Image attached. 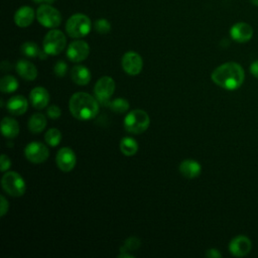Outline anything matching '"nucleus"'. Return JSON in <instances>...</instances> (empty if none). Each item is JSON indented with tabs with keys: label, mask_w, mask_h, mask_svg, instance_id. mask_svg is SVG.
Instances as JSON below:
<instances>
[{
	"label": "nucleus",
	"mask_w": 258,
	"mask_h": 258,
	"mask_svg": "<svg viewBox=\"0 0 258 258\" xmlns=\"http://www.w3.org/2000/svg\"><path fill=\"white\" fill-rule=\"evenodd\" d=\"M211 78L217 86L232 91L238 89L243 84L245 73L239 63L228 61L216 68Z\"/></svg>",
	"instance_id": "nucleus-1"
},
{
	"label": "nucleus",
	"mask_w": 258,
	"mask_h": 258,
	"mask_svg": "<svg viewBox=\"0 0 258 258\" xmlns=\"http://www.w3.org/2000/svg\"><path fill=\"white\" fill-rule=\"evenodd\" d=\"M99 105L96 98L85 92L75 93L69 102L71 114L81 121L95 118L99 112Z\"/></svg>",
	"instance_id": "nucleus-2"
},
{
	"label": "nucleus",
	"mask_w": 258,
	"mask_h": 258,
	"mask_svg": "<svg viewBox=\"0 0 258 258\" xmlns=\"http://www.w3.org/2000/svg\"><path fill=\"white\" fill-rule=\"evenodd\" d=\"M150 124L148 114L140 109L130 111L124 118V128L131 134H141L145 132Z\"/></svg>",
	"instance_id": "nucleus-3"
},
{
	"label": "nucleus",
	"mask_w": 258,
	"mask_h": 258,
	"mask_svg": "<svg viewBox=\"0 0 258 258\" xmlns=\"http://www.w3.org/2000/svg\"><path fill=\"white\" fill-rule=\"evenodd\" d=\"M91 28V19L83 13L73 14L66 23V31L68 35L73 38H81L88 35Z\"/></svg>",
	"instance_id": "nucleus-4"
},
{
	"label": "nucleus",
	"mask_w": 258,
	"mask_h": 258,
	"mask_svg": "<svg viewBox=\"0 0 258 258\" xmlns=\"http://www.w3.org/2000/svg\"><path fill=\"white\" fill-rule=\"evenodd\" d=\"M67 38L62 31L52 28L43 38V50L49 55L59 54L66 47Z\"/></svg>",
	"instance_id": "nucleus-5"
},
{
	"label": "nucleus",
	"mask_w": 258,
	"mask_h": 258,
	"mask_svg": "<svg viewBox=\"0 0 258 258\" xmlns=\"http://www.w3.org/2000/svg\"><path fill=\"white\" fill-rule=\"evenodd\" d=\"M36 19L44 27L56 28L61 23L59 11L50 4H41L36 10Z\"/></svg>",
	"instance_id": "nucleus-6"
},
{
	"label": "nucleus",
	"mask_w": 258,
	"mask_h": 258,
	"mask_svg": "<svg viewBox=\"0 0 258 258\" xmlns=\"http://www.w3.org/2000/svg\"><path fill=\"white\" fill-rule=\"evenodd\" d=\"M3 189L11 197H21L25 192V181L15 171H7L1 179Z\"/></svg>",
	"instance_id": "nucleus-7"
},
{
	"label": "nucleus",
	"mask_w": 258,
	"mask_h": 258,
	"mask_svg": "<svg viewBox=\"0 0 258 258\" xmlns=\"http://www.w3.org/2000/svg\"><path fill=\"white\" fill-rule=\"evenodd\" d=\"M115 82L111 77L105 76L98 80L94 87V94L99 104L105 107L110 105V97L114 94Z\"/></svg>",
	"instance_id": "nucleus-8"
},
{
	"label": "nucleus",
	"mask_w": 258,
	"mask_h": 258,
	"mask_svg": "<svg viewBox=\"0 0 258 258\" xmlns=\"http://www.w3.org/2000/svg\"><path fill=\"white\" fill-rule=\"evenodd\" d=\"M24 155L32 163H42L48 158L49 151L43 143L32 141L25 146Z\"/></svg>",
	"instance_id": "nucleus-9"
},
{
	"label": "nucleus",
	"mask_w": 258,
	"mask_h": 258,
	"mask_svg": "<svg viewBox=\"0 0 258 258\" xmlns=\"http://www.w3.org/2000/svg\"><path fill=\"white\" fill-rule=\"evenodd\" d=\"M121 64L127 75L137 76L142 71L143 60L139 53L135 51H127L122 57Z\"/></svg>",
	"instance_id": "nucleus-10"
},
{
	"label": "nucleus",
	"mask_w": 258,
	"mask_h": 258,
	"mask_svg": "<svg viewBox=\"0 0 258 258\" xmlns=\"http://www.w3.org/2000/svg\"><path fill=\"white\" fill-rule=\"evenodd\" d=\"M90 53V46L85 40L72 41L67 49V56L73 62L85 60Z\"/></svg>",
	"instance_id": "nucleus-11"
},
{
	"label": "nucleus",
	"mask_w": 258,
	"mask_h": 258,
	"mask_svg": "<svg viewBox=\"0 0 258 258\" xmlns=\"http://www.w3.org/2000/svg\"><path fill=\"white\" fill-rule=\"evenodd\" d=\"M55 162L61 171L69 172L73 170L77 162V157L74 150L69 147L60 148L56 153Z\"/></svg>",
	"instance_id": "nucleus-12"
},
{
	"label": "nucleus",
	"mask_w": 258,
	"mask_h": 258,
	"mask_svg": "<svg viewBox=\"0 0 258 258\" xmlns=\"http://www.w3.org/2000/svg\"><path fill=\"white\" fill-rule=\"evenodd\" d=\"M252 247L250 239L246 236L240 235L231 240L229 244V251L236 257H243L247 255Z\"/></svg>",
	"instance_id": "nucleus-13"
},
{
	"label": "nucleus",
	"mask_w": 258,
	"mask_h": 258,
	"mask_svg": "<svg viewBox=\"0 0 258 258\" xmlns=\"http://www.w3.org/2000/svg\"><path fill=\"white\" fill-rule=\"evenodd\" d=\"M230 35L237 42H247L253 36V28L248 23L238 22L231 27Z\"/></svg>",
	"instance_id": "nucleus-14"
},
{
	"label": "nucleus",
	"mask_w": 258,
	"mask_h": 258,
	"mask_svg": "<svg viewBox=\"0 0 258 258\" xmlns=\"http://www.w3.org/2000/svg\"><path fill=\"white\" fill-rule=\"evenodd\" d=\"M29 100L35 109H43L49 102V94L45 88L35 87L29 94Z\"/></svg>",
	"instance_id": "nucleus-15"
},
{
	"label": "nucleus",
	"mask_w": 258,
	"mask_h": 258,
	"mask_svg": "<svg viewBox=\"0 0 258 258\" xmlns=\"http://www.w3.org/2000/svg\"><path fill=\"white\" fill-rule=\"evenodd\" d=\"M34 16H36V15H35L32 7L22 6L15 12L14 22L19 27H27L33 22Z\"/></svg>",
	"instance_id": "nucleus-16"
},
{
	"label": "nucleus",
	"mask_w": 258,
	"mask_h": 258,
	"mask_svg": "<svg viewBox=\"0 0 258 258\" xmlns=\"http://www.w3.org/2000/svg\"><path fill=\"white\" fill-rule=\"evenodd\" d=\"M17 74L26 81H33L37 77L36 67L26 59H19L15 66Z\"/></svg>",
	"instance_id": "nucleus-17"
},
{
	"label": "nucleus",
	"mask_w": 258,
	"mask_h": 258,
	"mask_svg": "<svg viewBox=\"0 0 258 258\" xmlns=\"http://www.w3.org/2000/svg\"><path fill=\"white\" fill-rule=\"evenodd\" d=\"M6 108L8 110V112L12 115H22L27 111L28 108V102L27 100L21 96V95H17V96H13L11 97L6 104Z\"/></svg>",
	"instance_id": "nucleus-18"
},
{
	"label": "nucleus",
	"mask_w": 258,
	"mask_h": 258,
	"mask_svg": "<svg viewBox=\"0 0 258 258\" xmlns=\"http://www.w3.org/2000/svg\"><path fill=\"white\" fill-rule=\"evenodd\" d=\"M202 171L201 164L194 159H184L179 164V172L186 178H196Z\"/></svg>",
	"instance_id": "nucleus-19"
},
{
	"label": "nucleus",
	"mask_w": 258,
	"mask_h": 258,
	"mask_svg": "<svg viewBox=\"0 0 258 258\" xmlns=\"http://www.w3.org/2000/svg\"><path fill=\"white\" fill-rule=\"evenodd\" d=\"M71 78L77 85L86 86L91 81V72L85 66L77 64L71 71Z\"/></svg>",
	"instance_id": "nucleus-20"
},
{
	"label": "nucleus",
	"mask_w": 258,
	"mask_h": 258,
	"mask_svg": "<svg viewBox=\"0 0 258 258\" xmlns=\"http://www.w3.org/2000/svg\"><path fill=\"white\" fill-rule=\"evenodd\" d=\"M1 131L6 138L13 139L19 133V124L13 118L4 117L1 121Z\"/></svg>",
	"instance_id": "nucleus-21"
},
{
	"label": "nucleus",
	"mask_w": 258,
	"mask_h": 258,
	"mask_svg": "<svg viewBox=\"0 0 258 258\" xmlns=\"http://www.w3.org/2000/svg\"><path fill=\"white\" fill-rule=\"evenodd\" d=\"M28 129L31 133L38 134L43 131V129L46 126V118L41 113H35L30 116L28 123H27Z\"/></svg>",
	"instance_id": "nucleus-22"
},
{
	"label": "nucleus",
	"mask_w": 258,
	"mask_h": 258,
	"mask_svg": "<svg viewBox=\"0 0 258 258\" xmlns=\"http://www.w3.org/2000/svg\"><path fill=\"white\" fill-rule=\"evenodd\" d=\"M121 152L126 156H132L138 151V143L132 137H123L119 144Z\"/></svg>",
	"instance_id": "nucleus-23"
},
{
	"label": "nucleus",
	"mask_w": 258,
	"mask_h": 258,
	"mask_svg": "<svg viewBox=\"0 0 258 258\" xmlns=\"http://www.w3.org/2000/svg\"><path fill=\"white\" fill-rule=\"evenodd\" d=\"M18 81L10 75L4 76L0 81V90L2 93H13L18 89Z\"/></svg>",
	"instance_id": "nucleus-24"
},
{
	"label": "nucleus",
	"mask_w": 258,
	"mask_h": 258,
	"mask_svg": "<svg viewBox=\"0 0 258 258\" xmlns=\"http://www.w3.org/2000/svg\"><path fill=\"white\" fill-rule=\"evenodd\" d=\"M20 49H21L22 54L26 55L27 57H36V56L39 57V55L42 51L39 49L38 45L33 41H26V42L22 43Z\"/></svg>",
	"instance_id": "nucleus-25"
},
{
	"label": "nucleus",
	"mask_w": 258,
	"mask_h": 258,
	"mask_svg": "<svg viewBox=\"0 0 258 258\" xmlns=\"http://www.w3.org/2000/svg\"><path fill=\"white\" fill-rule=\"evenodd\" d=\"M44 140L46 144H48L51 147H55L59 144L61 140V133L56 128H50L46 131L44 135Z\"/></svg>",
	"instance_id": "nucleus-26"
},
{
	"label": "nucleus",
	"mask_w": 258,
	"mask_h": 258,
	"mask_svg": "<svg viewBox=\"0 0 258 258\" xmlns=\"http://www.w3.org/2000/svg\"><path fill=\"white\" fill-rule=\"evenodd\" d=\"M129 106L130 105L127 100H125L123 98H117L110 102V105L108 108H110L112 111H114L116 113L122 114V113H125L128 111Z\"/></svg>",
	"instance_id": "nucleus-27"
},
{
	"label": "nucleus",
	"mask_w": 258,
	"mask_h": 258,
	"mask_svg": "<svg viewBox=\"0 0 258 258\" xmlns=\"http://www.w3.org/2000/svg\"><path fill=\"white\" fill-rule=\"evenodd\" d=\"M141 245V241L137 237H130L125 240L123 246L120 248V252H130L137 250Z\"/></svg>",
	"instance_id": "nucleus-28"
},
{
	"label": "nucleus",
	"mask_w": 258,
	"mask_h": 258,
	"mask_svg": "<svg viewBox=\"0 0 258 258\" xmlns=\"http://www.w3.org/2000/svg\"><path fill=\"white\" fill-rule=\"evenodd\" d=\"M95 30L100 34H106L111 30L110 22L105 18H100L94 23Z\"/></svg>",
	"instance_id": "nucleus-29"
},
{
	"label": "nucleus",
	"mask_w": 258,
	"mask_h": 258,
	"mask_svg": "<svg viewBox=\"0 0 258 258\" xmlns=\"http://www.w3.org/2000/svg\"><path fill=\"white\" fill-rule=\"evenodd\" d=\"M68 72V64L63 60H58L53 67V73L55 76L61 78L66 76Z\"/></svg>",
	"instance_id": "nucleus-30"
},
{
	"label": "nucleus",
	"mask_w": 258,
	"mask_h": 258,
	"mask_svg": "<svg viewBox=\"0 0 258 258\" xmlns=\"http://www.w3.org/2000/svg\"><path fill=\"white\" fill-rule=\"evenodd\" d=\"M47 116L50 118V119H57L60 117L61 115V110L59 109L58 106L56 105H51L47 108Z\"/></svg>",
	"instance_id": "nucleus-31"
},
{
	"label": "nucleus",
	"mask_w": 258,
	"mask_h": 258,
	"mask_svg": "<svg viewBox=\"0 0 258 258\" xmlns=\"http://www.w3.org/2000/svg\"><path fill=\"white\" fill-rule=\"evenodd\" d=\"M0 164H1V171H3V172L7 171L11 166L10 158L7 155L2 154L0 157Z\"/></svg>",
	"instance_id": "nucleus-32"
},
{
	"label": "nucleus",
	"mask_w": 258,
	"mask_h": 258,
	"mask_svg": "<svg viewBox=\"0 0 258 258\" xmlns=\"http://www.w3.org/2000/svg\"><path fill=\"white\" fill-rule=\"evenodd\" d=\"M0 216L3 217L7 212H8V209H9V204L7 202V200L5 199L4 196H1L0 197Z\"/></svg>",
	"instance_id": "nucleus-33"
},
{
	"label": "nucleus",
	"mask_w": 258,
	"mask_h": 258,
	"mask_svg": "<svg viewBox=\"0 0 258 258\" xmlns=\"http://www.w3.org/2000/svg\"><path fill=\"white\" fill-rule=\"evenodd\" d=\"M206 256L209 258H220V257H222V254L219 252V250L212 248V249L207 250Z\"/></svg>",
	"instance_id": "nucleus-34"
},
{
	"label": "nucleus",
	"mask_w": 258,
	"mask_h": 258,
	"mask_svg": "<svg viewBox=\"0 0 258 258\" xmlns=\"http://www.w3.org/2000/svg\"><path fill=\"white\" fill-rule=\"evenodd\" d=\"M250 72H251V74H252L255 78H257V79H258V59L251 63Z\"/></svg>",
	"instance_id": "nucleus-35"
},
{
	"label": "nucleus",
	"mask_w": 258,
	"mask_h": 258,
	"mask_svg": "<svg viewBox=\"0 0 258 258\" xmlns=\"http://www.w3.org/2000/svg\"><path fill=\"white\" fill-rule=\"evenodd\" d=\"M251 4H253L254 6H258V0H250Z\"/></svg>",
	"instance_id": "nucleus-36"
},
{
	"label": "nucleus",
	"mask_w": 258,
	"mask_h": 258,
	"mask_svg": "<svg viewBox=\"0 0 258 258\" xmlns=\"http://www.w3.org/2000/svg\"><path fill=\"white\" fill-rule=\"evenodd\" d=\"M53 1H54V0H44V2H45L46 4H51Z\"/></svg>",
	"instance_id": "nucleus-37"
},
{
	"label": "nucleus",
	"mask_w": 258,
	"mask_h": 258,
	"mask_svg": "<svg viewBox=\"0 0 258 258\" xmlns=\"http://www.w3.org/2000/svg\"><path fill=\"white\" fill-rule=\"evenodd\" d=\"M35 3H42V2H44V0H33Z\"/></svg>",
	"instance_id": "nucleus-38"
}]
</instances>
